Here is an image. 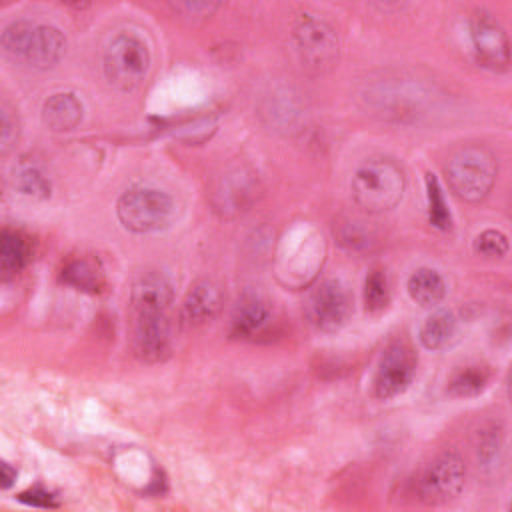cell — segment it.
<instances>
[{
  "mask_svg": "<svg viewBox=\"0 0 512 512\" xmlns=\"http://www.w3.org/2000/svg\"><path fill=\"white\" fill-rule=\"evenodd\" d=\"M172 284L162 272H144L132 288L134 310H168L172 304Z\"/></svg>",
  "mask_w": 512,
  "mask_h": 512,
  "instance_id": "14",
  "label": "cell"
},
{
  "mask_svg": "<svg viewBox=\"0 0 512 512\" xmlns=\"http://www.w3.org/2000/svg\"><path fill=\"white\" fill-rule=\"evenodd\" d=\"M148 66L150 52L136 34L120 32L108 42L104 52V74L114 88L122 92L138 88L148 74Z\"/></svg>",
  "mask_w": 512,
  "mask_h": 512,
  "instance_id": "5",
  "label": "cell"
},
{
  "mask_svg": "<svg viewBox=\"0 0 512 512\" xmlns=\"http://www.w3.org/2000/svg\"><path fill=\"white\" fill-rule=\"evenodd\" d=\"M14 184L26 196H32V198H48L50 196V182L36 164L22 162L16 168Z\"/></svg>",
  "mask_w": 512,
  "mask_h": 512,
  "instance_id": "22",
  "label": "cell"
},
{
  "mask_svg": "<svg viewBox=\"0 0 512 512\" xmlns=\"http://www.w3.org/2000/svg\"><path fill=\"white\" fill-rule=\"evenodd\" d=\"M456 332V318L448 310L432 312L420 326V342L428 350H440Z\"/></svg>",
  "mask_w": 512,
  "mask_h": 512,
  "instance_id": "19",
  "label": "cell"
},
{
  "mask_svg": "<svg viewBox=\"0 0 512 512\" xmlns=\"http://www.w3.org/2000/svg\"><path fill=\"white\" fill-rule=\"evenodd\" d=\"M270 308L268 302L258 294H244L234 306L230 318V336L232 338H250L268 322Z\"/></svg>",
  "mask_w": 512,
  "mask_h": 512,
  "instance_id": "15",
  "label": "cell"
},
{
  "mask_svg": "<svg viewBox=\"0 0 512 512\" xmlns=\"http://www.w3.org/2000/svg\"><path fill=\"white\" fill-rule=\"evenodd\" d=\"M82 120V104L72 92L52 94L42 106V122L52 132H68Z\"/></svg>",
  "mask_w": 512,
  "mask_h": 512,
  "instance_id": "16",
  "label": "cell"
},
{
  "mask_svg": "<svg viewBox=\"0 0 512 512\" xmlns=\"http://www.w3.org/2000/svg\"><path fill=\"white\" fill-rule=\"evenodd\" d=\"M294 40L306 66L324 70L338 60V36L322 18L302 14L294 28Z\"/></svg>",
  "mask_w": 512,
  "mask_h": 512,
  "instance_id": "7",
  "label": "cell"
},
{
  "mask_svg": "<svg viewBox=\"0 0 512 512\" xmlns=\"http://www.w3.org/2000/svg\"><path fill=\"white\" fill-rule=\"evenodd\" d=\"M414 370H416V356L412 348L404 342H392L380 358L376 378H374V394L380 400H390L402 394L410 386L414 378Z\"/></svg>",
  "mask_w": 512,
  "mask_h": 512,
  "instance_id": "10",
  "label": "cell"
},
{
  "mask_svg": "<svg viewBox=\"0 0 512 512\" xmlns=\"http://www.w3.org/2000/svg\"><path fill=\"white\" fill-rule=\"evenodd\" d=\"M2 48L12 60L46 70L62 60L66 40L54 26L18 20L4 28Z\"/></svg>",
  "mask_w": 512,
  "mask_h": 512,
  "instance_id": "1",
  "label": "cell"
},
{
  "mask_svg": "<svg viewBox=\"0 0 512 512\" xmlns=\"http://www.w3.org/2000/svg\"><path fill=\"white\" fill-rule=\"evenodd\" d=\"M406 288L410 298L424 308L438 306L446 296V282L434 268L414 270L408 278Z\"/></svg>",
  "mask_w": 512,
  "mask_h": 512,
  "instance_id": "17",
  "label": "cell"
},
{
  "mask_svg": "<svg viewBox=\"0 0 512 512\" xmlns=\"http://www.w3.org/2000/svg\"><path fill=\"white\" fill-rule=\"evenodd\" d=\"M466 482V464L456 452L438 454L418 482V494L428 504H444L456 498Z\"/></svg>",
  "mask_w": 512,
  "mask_h": 512,
  "instance_id": "6",
  "label": "cell"
},
{
  "mask_svg": "<svg viewBox=\"0 0 512 512\" xmlns=\"http://www.w3.org/2000/svg\"><path fill=\"white\" fill-rule=\"evenodd\" d=\"M0 140H2V152L6 154L18 140V122L8 104H2V130H0Z\"/></svg>",
  "mask_w": 512,
  "mask_h": 512,
  "instance_id": "27",
  "label": "cell"
},
{
  "mask_svg": "<svg viewBox=\"0 0 512 512\" xmlns=\"http://www.w3.org/2000/svg\"><path fill=\"white\" fill-rule=\"evenodd\" d=\"M132 346L140 360L160 362L170 352V324L166 310H134Z\"/></svg>",
  "mask_w": 512,
  "mask_h": 512,
  "instance_id": "11",
  "label": "cell"
},
{
  "mask_svg": "<svg viewBox=\"0 0 512 512\" xmlns=\"http://www.w3.org/2000/svg\"><path fill=\"white\" fill-rule=\"evenodd\" d=\"M62 282L76 288V290L90 292V294L100 292L102 286H104L102 272L90 260H72V262H68L62 270Z\"/></svg>",
  "mask_w": 512,
  "mask_h": 512,
  "instance_id": "20",
  "label": "cell"
},
{
  "mask_svg": "<svg viewBox=\"0 0 512 512\" xmlns=\"http://www.w3.org/2000/svg\"><path fill=\"white\" fill-rule=\"evenodd\" d=\"M116 214L122 226L130 232H156L170 224L174 202L166 192L156 188H130L118 198Z\"/></svg>",
  "mask_w": 512,
  "mask_h": 512,
  "instance_id": "4",
  "label": "cell"
},
{
  "mask_svg": "<svg viewBox=\"0 0 512 512\" xmlns=\"http://www.w3.org/2000/svg\"><path fill=\"white\" fill-rule=\"evenodd\" d=\"M474 250L484 258H502L508 252V240L498 230H484L476 236Z\"/></svg>",
  "mask_w": 512,
  "mask_h": 512,
  "instance_id": "26",
  "label": "cell"
},
{
  "mask_svg": "<svg viewBox=\"0 0 512 512\" xmlns=\"http://www.w3.org/2000/svg\"><path fill=\"white\" fill-rule=\"evenodd\" d=\"M222 306V292L212 280H196L186 292L180 308L184 326H202L212 320Z\"/></svg>",
  "mask_w": 512,
  "mask_h": 512,
  "instance_id": "12",
  "label": "cell"
},
{
  "mask_svg": "<svg viewBox=\"0 0 512 512\" xmlns=\"http://www.w3.org/2000/svg\"><path fill=\"white\" fill-rule=\"evenodd\" d=\"M390 302L388 278L382 270H372L364 282V304L368 312H382Z\"/></svg>",
  "mask_w": 512,
  "mask_h": 512,
  "instance_id": "24",
  "label": "cell"
},
{
  "mask_svg": "<svg viewBox=\"0 0 512 512\" xmlns=\"http://www.w3.org/2000/svg\"><path fill=\"white\" fill-rule=\"evenodd\" d=\"M0 486L6 490V488H10L12 486V482L16 480V470L14 468H10V464L8 462H2L0 464Z\"/></svg>",
  "mask_w": 512,
  "mask_h": 512,
  "instance_id": "30",
  "label": "cell"
},
{
  "mask_svg": "<svg viewBox=\"0 0 512 512\" xmlns=\"http://www.w3.org/2000/svg\"><path fill=\"white\" fill-rule=\"evenodd\" d=\"M310 322L324 332L340 330L352 314V298L340 280L320 282L308 298L306 306Z\"/></svg>",
  "mask_w": 512,
  "mask_h": 512,
  "instance_id": "8",
  "label": "cell"
},
{
  "mask_svg": "<svg viewBox=\"0 0 512 512\" xmlns=\"http://www.w3.org/2000/svg\"><path fill=\"white\" fill-rule=\"evenodd\" d=\"M28 242L22 234L4 230L0 236V272L4 280L14 278L28 262Z\"/></svg>",
  "mask_w": 512,
  "mask_h": 512,
  "instance_id": "18",
  "label": "cell"
},
{
  "mask_svg": "<svg viewBox=\"0 0 512 512\" xmlns=\"http://www.w3.org/2000/svg\"><path fill=\"white\" fill-rule=\"evenodd\" d=\"M498 164L490 150L478 144L462 146L452 154L446 176L452 192L464 202L484 200L496 182Z\"/></svg>",
  "mask_w": 512,
  "mask_h": 512,
  "instance_id": "3",
  "label": "cell"
},
{
  "mask_svg": "<svg viewBox=\"0 0 512 512\" xmlns=\"http://www.w3.org/2000/svg\"><path fill=\"white\" fill-rule=\"evenodd\" d=\"M426 200H428V220L432 226L440 230H448L452 226V218L442 194V188L434 174H426Z\"/></svg>",
  "mask_w": 512,
  "mask_h": 512,
  "instance_id": "23",
  "label": "cell"
},
{
  "mask_svg": "<svg viewBox=\"0 0 512 512\" xmlns=\"http://www.w3.org/2000/svg\"><path fill=\"white\" fill-rule=\"evenodd\" d=\"M404 172L390 158H370L352 176V196L370 214L392 210L404 194Z\"/></svg>",
  "mask_w": 512,
  "mask_h": 512,
  "instance_id": "2",
  "label": "cell"
},
{
  "mask_svg": "<svg viewBox=\"0 0 512 512\" xmlns=\"http://www.w3.org/2000/svg\"><path fill=\"white\" fill-rule=\"evenodd\" d=\"M338 240H340L342 246H346L348 250H354V252L368 250L370 244L374 242L372 232L366 230V228L362 226V222H356V220H348V222L340 224V228H338Z\"/></svg>",
  "mask_w": 512,
  "mask_h": 512,
  "instance_id": "25",
  "label": "cell"
},
{
  "mask_svg": "<svg viewBox=\"0 0 512 512\" xmlns=\"http://www.w3.org/2000/svg\"><path fill=\"white\" fill-rule=\"evenodd\" d=\"M176 8L188 10L194 16H210L218 8V4H214V2H184V4H176Z\"/></svg>",
  "mask_w": 512,
  "mask_h": 512,
  "instance_id": "29",
  "label": "cell"
},
{
  "mask_svg": "<svg viewBox=\"0 0 512 512\" xmlns=\"http://www.w3.org/2000/svg\"><path fill=\"white\" fill-rule=\"evenodd\" d=\"M488 370L484 366L460 368L448 382V392L456 398H470L480 394L488 384Z\"/></svg>",
  "mask_w": 512,
  "mask_h": 512,
  "instance_id": "21",
  "label": "cell"
},
{
  "mask_svg": "<svg viewBox=\"0 0 512 512\" xmlns=\"http://www.w3.org/2000/svg\"><path fill=\"white\" fill-rule=\"evenodd\" d=\"M470 40L480 66L492 72H506L510 66V44L504 28L486 12L470 20Z\"/></svg>",
  "mask_w": 512,
  "mask_h": 512,
  "instance_id": "9",
  "label": "cell"
},
{
  "mask_svg": "<svg viewBox=\"0 0 512 512\" xmlns=\"http://www.w3.org/2000/svg\"><path fill=\"white\" fill-rule=\"evenodd\" d=\"M254 192L256 184L252 174H244L242 170L230 172L214 190V206L222 214H238L252 204Z\"/></svg>",
  "mask_w": 512,
  "mask_h": 512,
  "instance_id": "13",
  "label": "cell"
},
{
  "mask_svg": "<svg viewBox=\"0 0 512 512\" xmlns=\"http://www.w3.org/2000/svg\"><path fill=\"white\" fill-rule=\"evenodd\" d=\"M18 500L24 502V504H28V506H36V508H54V506H56L54 496H52L50 492H46L44 488H40V486H34V488H30V490L22 492V494L18 496Z\"/></svg>",
  "mask_w": 512,
  "mask_h": 512,
  "instance_id": "28",
  "label": "cell"
}]
</instances>
